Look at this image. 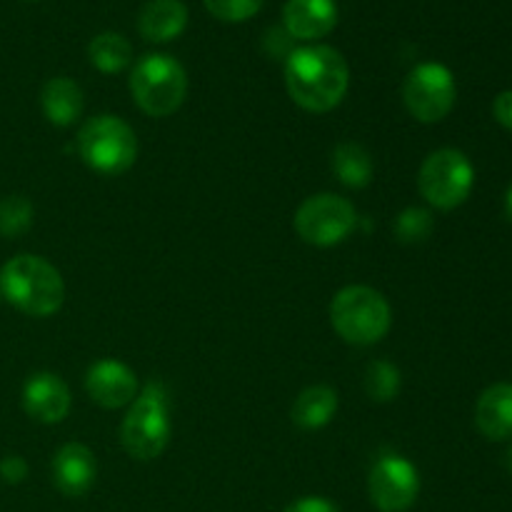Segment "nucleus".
<instances>
[{"label":"nucleus","mask_w":512,"mask_h":512,"mask_svg":"<svg viewBox=\"0 0 512 512\" xmlns=\"http://www.w3.org/2000/svg\"><path fill=\"white\" fill-rule=\"evenodd\" d=\"M285 512H338L328 498H320V495H305V498L290 503Z\"/></svg>","instance_id":"nucleus-26"},{"label":"nucleus","mask_w":512,"mask_h":512,"mask_svg":"<svg viewBox=\"0 0 512 512\" xmlns=\"http://www.w3.org/2000/svg\"><path fill=\"white\" fill-rule=\"evenodd\" d=\"M188 25L183 0H148L138 15V30L148 43H170Z\"/></svg>","instance_id":"nucleus-16"},{"label":"nucleus","mask_w":512,"mask_h":512,"mask_svg":"<svg viewBox=\"0 0 512 512\" xmlns=\"http://www.w3.org/2000/svg\"><path fill=\"white\" fill-rule=\"evenodd\" d=\"M493 115L503 128L512 130V90H503L493 100Z\"/></svg>","instance_id":"nucleus-27"},{"label":"nucleus","mask_w":512,"mask_h":512,"mask_svg":"<svg viewBox=\"0 0 512 512\" xmlns=\"http://www.w3.org/2000/svg\"><path fill=\"white\" fill-rule=\"evenodd\" d=\"M508 468L512 470V448H510V453H508Z\"/></svg>","instance_id":"nucleus-29"},{"label":"nucleus","mask_w":512,"mask_h":512,"mask_svg":"<svg viewBox=\"0 0 512 512\" xmlns=\"http://www.w3.org/2000/svg\"><path fill=\"white\" fill-rule=\"evenodd\" d=\"M408 113L420 123H440L450 115L458 100L455 75L443 63H420L408 73L403 85Z\"/></svg>","instance_id":"nucleus-9"},{"label":"nucleus","mask_w":512,"mask_h":512,"mask_svg":"<svg viewBox=\"0 0 512 512\" xmlns=\"http://www.w3.org/2000/svg\"><path fill=\"white\" fill-rule=\"evenodd\" d=\"M283 25L295 40L325 38L338 25V5L335 0H288Z\"/></svg>","instance_id":"nucleus-14"},{"label":"nucleus","mask_w":512,"mask_h":512,"mask_svg":"<svg viewBox=\"0 0 512 512\" xmlns=\"http://www.w3.org/2000/svg\"><path fill=\"white\" fill-rule=\"evenodd\" d=\"M0 293L20 313L48 318L63 308L65 283L55 265L40 255L23 253L0 268Z\"/></svg>","instance_id":"nucleus-2"},{"label":"nucleus","mask_w":512,"mask_h":512,"mask_svg":"<svg viewBox=\"0 0 512 512\" xmlns=\"http://www.w3.org/2000/svg\"><path fill=\"white\" fill-rule=\"evenodd\" d=\"M23 408L38 423H63L70 413V390L55 373L30 375L23 388Z\"/></svg>","instance_id":"nucleus-13"},{"label":"nucleus","mask_w":512,"mask_h":512,"mask_svg":"<svg viewBox=\"0 0 512 512\" xmlns=\"http://www.w3.org/2000/svg\"><path fill=\"white\" fill-rule=\"evenodd\" d=\"M475 425L493 443L512 438V383H495L480 393L475 405Z\"/></svg>","instance_id":"nucleus-15"},{"label":"nucleus","mask_w":512,"mask_h":512,"mask_svg":"<svg viewBox=\"0 0 512 512\" xmlns=\"http://www.w3.org/2000/svg\"><path fill=\"white\" fill-rule=\"evenodd\" d=\"M33 225V203L25 195H5L0 200V235L18 238Z\"/></svg>","instance_id":"nucleus-22"},{"label":"nucleus","mask_w":512,"mask_h":512,"mask_svg":"<svg viewBox=\"0 0 512 512\" xmlns=\"http://www.w3.org/2000/svg\"><path fill=\"white\" fill-rule=\"evenodd\" d=\"M295 233L315 248H333L343 243L358 225V210L350 200L335 193L310 195L295 213Z\"/></svg>","instance_id":"nucleus-8"},{"label":"nucleus","mask_w":512,"mask_h":512,"mask_svg":"<svg viewBox=\"0 0 512 512\" xmlns=\"http://www.w3.org/2000/svg\"><path fill=\"white\" fill-rule=\"evenodd\" d=\"M40 105H43L45 118L50 120L58 128H70L80 120L83 115V90L75 80L70 78H50L43 85V93H40Z\"/></svg>","instance_id":"nucleus-17"},{"label":"nucleus","mask_w":512,"mask_h":512,"mask_svg":"<svg viewBox=\"0 0 512 512\" xmlns=\"http://www.w3.org/2000/svg\"><path fill=\"white\" fill-rule=\"evenodd\" d=\"M0 478H5V483L10 485L23 483L28 478V463L20 455H8L0 460Z\"/></svg>","instance_id":"nucleus-25"},{"label":"nucleus","mask_w":512,"mask_h":512,"mask_svg":"<svg viewBox=\"0 0 512 512\" xmlns=\"http://www.w3.org/2000/svg\"><path fill=\"white\" fill-rule=\"evenodd\" d=\"M435 228L433 213L425 208H405L403 213L395 218V238L405 245H415V243H425L430 238Z\"/></svg>","instance_id":"nucleus-23"},{"label":"nucleus","mask_w":512,"mask_h":512,"mask_svg":"<svg viewBox=\"0 0 512 512\" xmlns=\"http://www.w3.org/2000/svg\"><path fill=\"white\" fill-rule=\"evenodd\" d=\"M475 185V168L458 148L433 150L418 173V190L428 205L438 210H455L470 198Z\"/></svg>","instance_id":"nucleus-7"},{"label":"nucleus","mask_w":512,"mask_h":512,"mask_svg":"<svg viewBox=\"0 0 512 512\" xmlns=\"http://www.w3.org/2000/svg\"><path fill=\"white\" fill-rule=\"evenodd\" d=\"M85 390L105 410L125 408L138 395V378L125 363L113 358L98 360L85 373Z\"/></svg>","instance_id":"nucleus-11"},{"label":"nucleus","mask_w":512,"mask_h":512,"mask_svg":"<svg viewBox=\"0 0 512 512\" xmlns=\"http://www.w3.org/2000/svg\"><path fill=\"white\" fill-rule=\"evenodd\" d=\"M210 15H215L223 23H245L253 18L265 0H203Z\"/></svg>","instance_id":"nucleus-24"},{"label":"nucleus","mask_w":512,"mask_h":512,"mask_svg":"<svg viewBox=\"0 0 512 512\" xmlns=\"http://www.w3.org/2000/svg\"><path fill=\"white\" fill-rule=\"evenodd\" d=\"M338 410V393L330 385H310L295 398L293 423L303 430H320Z\"/></svg>","instance_id":"nucleus-18"},{"label":"nucleus","mask_w":512,"mask_h":512,"mask_svg":"<svg viewBox=\"0 0 512 512\" xmlns=\"http://www.w3.org/2000/svg\"><path fill=\"white\" fill-rule=\"evenodd\" d=\"M330 168H333L335 178L345 185V188L360 190L370 185L373 180V155L363 148L360 143L345 140V143L335 145L333 155H330Z\"/></svg>","instance_id":"nucleus-19"},{"label":"nucleus","mask_w":512,"mask_h":512,"mask_svg":"<svg viewBox=\"0 0 512 512\" xmlns=\"http://www.w3.org/2000/svg\"><path fill=\"white\" fill-rule=\"evenodd\" d=\"M88 58L93 63V68H98L100 73H123L133 63V45H130V40L125 35L110 33L108 30V33H100L90 40Z\"/></svg>","instance_id":"nucleus-20"},{"label":"nucleus","mask_w":512,"mask_h":512,"mask_svg":"<svg viewBox=\"0 0 512 512\" xmlns=\"http://www.w3.org/2000/svg\"><path fill=\"white\" fill-rule=\"evenodd\" d=\"M368 493L380 512H408L420 495V473L403 455H383L370 468Z\"/></svg>","instance_id":"nucleus-10"},{"label":"nucleus","mask_w":512,"mask_h":512,"mask_svg":"<svg viewBox=\"0 0 512 512\" xmlns=\"http://www.w3.org/2000/svg\"><path fill=\"white\" fill-rule=\"evenodd\" d=\"M505 215L512 220V185H510L508 193H505Z\"/></svg>","instance_id":"nucleus-28"},{"label":"nucleus","mask_w":512,"mask_h":512,"mask_svg":"<svg viewBox=\"0 0 512 512\" xmlns=\"http://www.w3.org/2000/svg\"><path fill=\"white\" fill-rule=\"evenodd\" d=\"M53 483L65 498H83L98 478V460L83 443H65L53 455Z\"/></svg>","instance_id":"nucleus-12"},{"label":"nucleus","mask_w":512,"mask_h":512,"mask_svg":"<svg viewBox=\"0 0 512 512\" xmlns=\"http://www.w3.org/2000/svg\"><path fill=\"white\" fill-rule=\"evenodd\" d=\"M170 433L173 423H170L168 393L160 383H148L130 403L128 415L120 425V443L130 458L150 463L165 453Z\"/></svg>","instance_id":"nucleus-3"},{"label":"nucleus","mask_w":512,"mask_h":512,"mask_svg":"<svg viewBox=\"0 0 512 512\" xmlns=\"http://www.w3.org/2000/svg\"><path fill=\"white\" fill-rule=\"evenodd\" d=\"M365 393L375 403H390L400 393V370L388 360H375L365 370Z\"/></svg>","instance_id":"nucleus-21"},{"label":"nucleus","mask_w":512,"mask_h":512,"mask_svg":"<svg viewBox=\"0 0 512 512\" xmlns=\"http://www.w3.org/2000/svg\"><path fill=\"white\" fill-rule=\"evenodd\" d=\"M350 85V68L343 53L330 45H303L285 60V88L308 113H328L343 103Z\"/></svg>","instance_id":"nucleus-1"},{"label":"nucleus","mask_w":512,"mask_h":512,"mask_svg":"<svg viewBox=\"0 0 512 512\" xmlns=\"http://www.w3.org/2000/svg\"><path fill=\"white\" fill-rule=\"evenodd\" d=\"M78 153L95 173L120 175L138 160V135L118 115H95L78 130Z\"/></svg>","instance_id":"nucleus-6"},{"label":"nucleus","mask_w":512,"mask_h":512,"mask_svg":"<svg viewBox=\"0 0 512 512\" xmlns=\"http://www.w3.org/2000/svg\"><path fill=\"white\" fill-rule=\"evenodd\" d=\"M330 323L350 345H375L388 335L393 310L385 295L370 285H348L330 303Z\"/></svg>","instance_id":"nucleus-4"},{"label":"nucleus","mask_w":512,"mask_h":512,"mask_svg":"<svg viewBox=\"0 0 512 512\" xmlns=\"http://www.w3.org/2000/svg\"><path fill=\"white\" fill-rule=\"evenodd\" d=\"M130 95L135 105L150 118H168L188 95V73L168 53H148L133 65Z\"/></svg>","instance_id":"nucleus-5"}]
</instances>
